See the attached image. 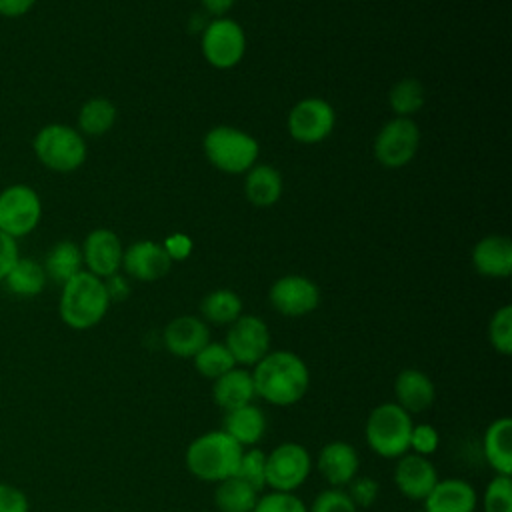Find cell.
Segmentation results:
<instances>
[{
  "label": "cell",
  "mask_w": 512,
  "mask_h": 512,
  "mask_svg": "<svg viewBox=\"0 0 512 512\" xmlns=\"http://www.w3.org/2000/svg\"><path fill=\"white\" fill-rule=\"evenodd\" d=\"M206 158L226 174L248 172L258 158V142L244 130L216 126L204 136Z\"/></svg>",
  "instance_id": "8992f818"
},
{
  "label": "cell",
  "mask_w": 512,
  "mask_h": 512,
  "mask_svg": "<svg viewBox=\"0 0 512 512\" xmlns=\"http://www.w3.org/2000/svg\"><path fill=\"white\" fill-rule=\"evenodd\" d=\"M200 2H202V8L206 12L214 14L216 18H220V16H224L234 6L236 0H200Z\"/></svg>",
  "instance_id": "f6af8a7d"
},
{
  "label": "cell",
  "mask_w": 512,
  "mask_h": 512,
  "mask_svg": "<svg viewBox=\"0 0 512 512\" xmlns=\"http://www.w3.org/2000/svg\"><path fill=\"white\" fill-rule=\"evenodd\" d=\"M438 446H440V434H438L436 426H432L428 422H418L412 426L408 452L428 458L438 450Z\"/></svg>",
  "instance_id": "74e56055"
},
{
  "label": "cell",
  "mask_w": 512,
  "mask_h": 512,
  "mask_svg": "<svg viewBox=\"0 0 512 512\" xmlns=\"http://www.w3.org/2000/svg\"><path fill=\"white\" fill-rule=\"evenodd\" d=\"M344 490L360 510V508H370L378 500L380 484L372 476H356L354 480H350V484Z\"/></svg>",
  "instance_id": "f35d334b"
},
{
  "label": "cell",
  "mask_w": 512,
  "mask_h": 512,
  "mask_svg": "<svg viewBox=\"0 0 512 512\" xmlns=\"http://www.w3.org/2000/svg\"><path fill=\"white\" fill-rule=\"evenodd\" d=\"M266 414L260 406L246 404L240 406L236 410L224 412V420H222V430L236 440L242 448H252L258 446L262 442V438L266 436Z\"/></svg>",
  "instance_id": "7402d4cb"
},
{
  "label": "cell",
  "mask_w": 512,
  "mask_h": 512,
  "mask_svg": "<svg viewBox=\"0 0 512 512\" xmlns=\"http://www.w3.org/2000/svg\"><path fill=\"white\" fill-rule=\"evenodd\" d=\"M388 100L396 116L410 118V114L418 112L424 106V86L416 78H404L390 88Z\"/></svg>",
  "instance_id": "1f68e13d"
},
{
  "label": "cell",
  "mask_w": 512,
  "mask_h": 512,
  "mask_svg": "<svg viewBox=\"0 0 512 512\" xmlns=\"http://www.w3.org/2000/svg\"><path fill=\"white\" fill-rule=\"evenodd\" d=\"M336 122L334 108L322 98H304L288 114V132L296 142L316 144L330 136Z\"/></svg>",
  "instance_id": "7c38bea8"
},
{
  "label": "cell",
  "mask_w": 512,
  "mask_h": 512,
  "mask_svg": "<svg viewBox=\"0 0 512 512\" xmlns=\"http://www.w3.org/2000/svg\"><path fill=\"white\" fill-rule=\"evenodd\" d=\"M162 248L166 250L170 260H186L192 254V240L186 234L178 232V234L168 236L162 242Z\"/></svg>",
  "instance_id": "b9f144b4"
},
{
  "label": "cell",
  "mask_w": 512,
  "mask_h": 512,
  "mask_svg": "<svg viewBox=\"0 0 512 512\" xmlns=\"http://www.w3.org/2000/svg\"><path fill=\"white\" fill-rule=\"evenodd\" d=\"M18 256H20L18 240L10 238L8 234H4L0 230V282L6 278V274L10 272L14 262L18 260Z\"/></svg>",
  "instance_id": "60d3db41"
},
{
  "label": "cell",
  "mask_w": 512,
  "mask_h": 512,
  "mask_svg": "<svg viewBox=\"0 0 512 512\" xmlns=\"http://www.w3.org/2000/svg\"><path fill=\"white\" fill-rule=\"evenodd\" d=\"M36 0H0V16L20 18L34 8Z\"/></svg>",
  "instance_id": "ee69618b"
},
{
  "label": "cell",
  "mask_w": 512,
  "mask_h": 512,
  "mask_svg": "<svg viewBox=\"0 0 512 512\" xmlns=\"http://www.w3.org/2000/svg\"><path fill=\"white\" fill-rule=\"evenodd\" d=\"M484 512H512V480L504 474H494L482 492Z\"/></svg>",
  "instance_id": "e575fe53"
},
{
  "label": "cell",
  "mask_w": 512,
  "mask_h": 512,
  "mask_svg": "<svg viewBox=\"0 0 512 512\" xmlns=\"http://www.w3.org/2000/svg\"><path fill=\"white\" fill-rule=\"evenodd\" d=\"M260 492L240 476L220 480L214 488V506L218 512H252Z\"/></svg>",
  "instance_id": "83f0119b"
},
{
  "label": "cell",
  "mask_w": 512,
  "mask_h": 512,
  "mask_svg": "<svg viewBox=\"0 0 512 512\" xmlns=\"http://www.w3.org/2000/svg\"><path fill=\"white\" fill-rule=\"evenodd\" d=\"M488 342L498 354L502 356L512 354V306L510 304L500 306L492 314L488 322Z\"/></svg>",
  "instance_id": "d6a6232c"
},
{
  "label": "cell",
  "mask_w": 512,
  "mask_h": 512,
  "mask_svg": "<svg viewBox=\"0 0 512 512\" xmlns=\"http://www.w3.org/2000/svg\"><path fill=\"white\" fill-rule=\"evenodd\" d=\"M412 426H414L412 414L400 408L394 400L382 402L374 406L372 412L368 414L366 426H364V438L368 448L376 456L396 460L408 452Z\"/></svg>",
  "instance_id": "277c9868"
},
{
  "label": "cell",
  "mask_w": 512,
  "mask_h": 512,
  "mask_svg": "<svg viewBox=\"0 0 512 512\" xmlns=\"http://www.w3.org/2000/svg\"><path fill=\"white\" fill-rule=\"evenodd\" d=\"M438 478L440 476L436 466L426 456L406 452L404 456L396 458V466L392 472L394 486L404 498L412 502H422L430 494Z\"/></svg>",
  "instance_id": "5bb4252c"
},
{
  "label": "cell",
  "mask_w": 512,
  "mask_h": 512,
  "mask_svg": "<svg viewBox=\"0 0 512 512\" xmlns=\"http://www.w3.org/2000/svg\"><path fill=\"white\" fill-rule=\"evenodd\" d=\"M250 374L256 398L278 408L298 404L310 388V368L292 350H270Z\"/></svg>",
  "instance_id": "6da1fadb"
},
{
  "label": "cell",
  "mask_w": 512,
  "mask_h": 512,
  "mask_svg": "<svg viewBox=\"0 0 512 512\" xmlns=\"http://www.w3.org/2000/svg\"><path fill=\"white\" fill-rule=\"evenodd\" d=\"M246 50V36L242 26L226 16L214 18L202 32V54L214 68L236 66Z\"/></svg>",
  "instance_id": "30bf717a"
},
{
  "label": "cell",
  "mask_w": 512,
  "mask_h": 512,
  "mask_svg": "<svg viewBox=\"0 0 512 512\" xmlns=\"http://www.w3.org/2000/svg\"><path fill=\"white\" fill-rule=\"evenodd\" d=\"M82 250V262L86 264V270L98 278H108L116 274L122 268V256L124 248L116 232L108 228H96L80 246Z\"/></svg>",
  "instance_id": "9a60e30c"
},
{
  "label": "cell",
  "mask_w": 512,
  "mask_h": 512,
  "mask_svg": "<svg viewBox=\"0 0 512 512\" xmlns=\"http://www.w3.org/2000/svg\"><path fill=\"white\" fill-rule=\"evenodd\" d=\"M394 402L408 414L428 410L436 400L434 380L420 368H404L394 378Z\"/></svg>",
  "instance_id": "d6986e66"
},
{
  "label": "cell",
  "mask_w": 512,
  "mask_h": 512,
  "mask_svg": "<svg viewBox=\"0 0 512 512\" xmlns=\"http://www.w3.org/2000/svg\"><path fill=\"white\" fill-rule=\"evenodd\" d=\"M270 328L254 314H240L226 332L224 344L230 350L236 366L252 368L270 352Z\"/></svg>",
  "instance_id": "9c48e42d"
},
{
  "label": "cell",
  "mask_w": 512,
  "mask_h": 512,
  "mask_svg": "<svg viewBox=\"0 0 512 512\" xmlns=\"http://www.w3.org/2000/svg\"><path fill=\"white\" fill-rule=\"evenodd\" d=\"M244 192L254 206H272L282 194V176L274 166L254 164L246 174Z\"/></svg>",
  "instance_id": "d4e9b609"
},
{
  "label": "cell",
  "mask_w": 512,
  "mask_h": 512,
  "mask_svg": "<svg viewBox=\"0 0 512 512\" xmlns=\"http://www.w3.org/2000/svg\"><path fill=\"white\" fill-rule=\"evenodd\" d=\"M0 512H30L28 496L6 482H0Z\"/></svg>",
  "instance_id": "ab89813d"
},
{
  "label": "cell",
  "mask_w": 512,
  "mask_h": 512,
  "mask_svg": "<svg viewBox=\"0 0 512 512\" xmlns=\"http://www.w3.org/2000/svg\"><path fill=\"white\" fill-rule=\"evenodd\" d=\"M212 400L222 412L236 410L256 400L252 374L248 368L234 366L212 382Z\"/></svg>",
  "instance_id": "44dd1931"
},
{
  "label": "cell",
  "mask_w": 512,
  "mask_h": 512,
  "mask_svg": "<svg viewBox=\"0 0 512 512\" xmlns=\"http://www.w3.org/2000/svg\"><path fill=\"white\" fill-rule=\"evenodd\" d=\"M32 150L42 166L60 174L78 170L88 152L84 136L76 128L60 122L42 126L32 140Z\"/></svg>",
  "instance_id": "5b68a950"
},
{
  "label": "cell",
  "mask_w": 512,
  "mask_h": 512,
  "mask_svg": "<svg viewBox=\"0 0 512 512\" xmlns=\"http://www.w3.org/2000/svg\"><path fill=\"white\" fill-rule=\"evenodd\" d=\"M308 512H360V510L350 500L344 488L328 486L314 496L312 504L308 506Z\"/></svg>",
  "instance_id": "8d00e7d4"
},
{
  "label": "cell",
  "mask_w": 512,
  "mask_h": 512,
  "mask_svg": "<svg viewBox=\"0 0 512 512\" xmlns=\"http://www.w3.org/2000/svg\"><path fill=\"white\" fill-rule=\"evenodd\" d=\"M192 362H194L196 372L202 378L212 380V382L236 366V362H234L230 350L226 348V344L224 342H212V340L194 354Z\"/></svg>",
  "instance_id": "4dcf8cb0"
},
{
  "label": "cell",
  "mask_w": 512,
  "mask_h": 512,
  "mask_svg": "<svg viewBox=\"0 0 512 512\" xmlns=\"http://www.w3.org/2000/svg\"><path fill=\"white\" fill-rule=\"evenodd\" d=\"M242 446L232 440L222 428L196 436L184 452L186 470L202 480L218 484L236 474L242 456Z\"/></svg>",
  "instance_id": "3957f363"
},
{
  "label": "cell",
  "mask_w": 512,
  "mask_h": 512,
  "mask_svg": "<svg viewBox=\"0 0 512 512\" xmlns=\"http://www.w3.org/2000/svg\"><path fill=\"white\" fill-rule=\"evenodd\" d=\"M316 470L332 488H346L358 476V450L346 440L326 442L316 456Z\"/></svg>",
  "instance_id": "2e32d148"
},
{
  "label": "cell",
  "mask_w": 512,
  "mask_h": 512,
  "mask_svg": "<svg viewBox=\"0 0 512 512\" xmlns=\"http://www.w3.org/2000/svg\"><path fill=\"white\" fill-rule=\"evenodd\" d=\"M476 272L490 278H506L512 272V242L504 236H486L472 250Z\"/></svg>",
  "instance_id": "cb8c5ba5"
},
{
  "label": "cell",
  "mask_w": 512,
  "mask_h": 512,
  "mask_svg": "<svg viewBox=\"0 0 512 512\" xmlns=\"http://www.w3.org/2000/svg\"><path fill=\"white\" fill-rule=\"evenodd\" d=\"M42 218V200L28 184H10L0 192V230L18 240L28 236Z\"/></svg>",
  "instance_id": "ba28073f"
},
{
  "label": "cell",
  "mask_w": 512,
  "mask_h": 512,
  "mask_svg": "<svg viewBox=\"0 0 512 512\" xmlns=\"http://www.w3.org/2000/svg\"><path fill=\"white\" fill-rule=\"evenodd\" d=\"M116 122V106L112 100L96 96L82 104L78 112V132L84 136H102Z\"/></svg>",
  "instance_id": "f546056e"
},
{
  "label": "cell",
  "mask_w": 512,
  "mask_h": 512,
  "mask_svg": "<svg viewBox=\"0 0 512 512\" xmlns=\"http://www.w3.org/2000/svg\"><path fill=\"white\" fill-rule=\"evenodd\" d=\"M104 286H106L110 302H120V300L128 298V294H130V286H128L126 278L118 276V272L108 276V278H104Z\"/></svg>",
  "instance_id": "7bdbcfd3"
},
{
  "label": "cell",
  "mask_w": 512,
  "mask_h": 512,
  "mask_svg": "<svg viewBox=\"0 0 512 512\" xmlns=\"http://www.w3.org/2000/svg\"><path fill=\"white\" fill-rule=\"evenodd\" d=\"M422 504L424 512H476L478 492L464 478H438Z\"/></svg>",
  "instance_id": "ffe728a7"
},
{
  "label": "cell",
  "mask_w": 512,
  "mask_h": 512,
  "mask_svg": "<svg viewBox=\"0 0 512 512\" xmlns=\"http://www.w3.org/2000/svg\"><path fill=\"white\" fill-rule=\"evenodd\" d=\"M272 308L288 318H300L314 312L320 304L318 286L300 274H288L278 278L268 292Z\"/></svg>",
  "instance_id": "4fadbf2b"
},
{
  "label": "cell",
  "mask_w": 512,
  "mask_h": 512,
  "mask_svg": "<svg viewBox=\"0 0 512 512\" xmlns=\"http://www.w3.org/2000/svg\"><path fill=\"white\" fill-rule=\"evenodd\" d=\"M110 304L104 280L88 270H80L62 284L58 314L68 328L88 330L102 322Z\"/></svg>",
  "instance_id": "7a4b0ae2"
},
{
  "label": "cell",
  "mask_w": 512,
  "mask_h": 512,
  "mask_svg": "<svg viewBox=\"0 0 512 512\" xmlns=\"http://www.w3.org/2000/svg\"><path fill=\"white\" fill-rule=\"evenodd\" d=\"M252 512H308V506L294 492H266L260 494Z\"/></svg>",
  "instance_id": "d590c367"
},
{
  "label": "cell",
  "mask_w": 512,
  "mask_h": 512,
  "mask_svg": "<svg viewBox=\"0 0 512 512\" xmlns=\"http://www.w3.org/2000/svg\"><path fill=\"white\" fill-rule=\"evenodd\" d=\"M82 250L76 242L72 240H60L56 242L44 262H42V268L46 272V278L56 282V284H64L68 282L72 276H76L80 270H82Z\"/></svg>",
  "instance_id": "4316f807"
},
{
  "label": "cell",
  "mask_w": 512,
  "mask_h": 512,
  "mask_svg": "<svg viewBox=\"0 0 512 512\" xmlns=\"http://www.w3.org/2000/svg\"><path fill=\"white\" fill-rule=\"evenodd\" d=\"M200 314L206 324L230 326L242 314V298L230 288L212 290L202 298Z\"/></svg>",
  "instance_id": "f1b7e54d"
},
{
  "label": "cell",
  "mask_w": 512,
  "mask_h": 512,
  "mask_svg": "<svg viewBox=\"0 0 512 512\" xmlns=\"http://www.w3.org/2000/svg\"><path fill=\"white\" fill-rule=\"evenodd\" d=\"M236 476L246 480L258 492H262L266 488V452L260 450L258 446L244 448L238 462Z\"/></svg>",
  "instance_id": "836d02e7"
},
{
  "label": "cell",
  "mask_w": 512,
  "mask_h": 512,
  "mask_svg": "<svg viewBox=\"0 0 512 512\" xmlns=\"http://www.w3.org/2000/svg\"><path fill=\"white\" fill-rule=\"evenodd\" d=\"M420 130L414 120L396 116L386 122L374 140V156L384 168L406 166L418 150Z\"/></svg>",
  "instance_id": "8fae6325"
},
{
  "label": "cell",
  "mask_w": 512,
  "mask_h": 512,
  "mask_svg": "<svg viewBox=\"0 0 512 512\" xmlns=\"http://www.w3.org/2000/svg\"><path fill=\"white\" fill-rule=\"evenodd\" d=\"M170 266L172 260L168 258L162 244L152 240H140L130 244L122 256V268L126 270V274L142 282H154L164 278Z\"/></svg>",
  "instance_id": "ac0fdd59"
},
{
  "label": "cell",
  "mask_w": 512,
  "mask_h": 512,
  "mask_svg": "<svg viewBox=\"0 0 512 512\" xmlns=\"http://www.w3.org/2000/svg\"><path fill=\"white\" fill-rule=\"evenodd\" d=\"M482 454L494 474H512V420L508 416H500L486 426Z\"/></svg>",
  "instance_id": "603a6c76"
},
{
  "label": "cell",
  "mask_w": 512,
  "mask_h": 512,
  "mask_svg": "<svg viewBox=\"0 0 512 512\" xmlns=\"http://www.w3.org/2000/svg\"><path fill=\"white\" fill-rule=\"evenodd\" d=\"M164 348L176 358H194V354L210 342L208 324L192 314L172 318L162 332Z\"/></svg>",
  "instance_id": "e0dca14e"
},
{
  "label": "cell",
  "mask_w": 512,
  "mask_h": 512,
  "mask_svg": "<svg viewBox=\"0 0 512 512\" xmlns=\"http://www.w3.org/2000/svg\"><path fill=\"white\" fill-rule=\"evenodd\" d=\"M312 456L300 442H280L266 454V488L296 492L312 472Z\"/></svg>",
  "instance_id": "52a82bcc"
},
{
  "label": "cell",
  "mask_w": 512,
  "mask_h": 512,
  "mask_svg": "<svg viewBox=\"0 0 512 512\" xmlns=\"http://www.w3.org/2000/svg\"><path fill=\"white\" fill-rule=\"evenodd\" d=\"M46 282H48V278H46V272H44L42 264L34 258H28V256H24V258L18 256V260L14 262V266L10 268L6 278L2 280L6 290L20 296V298L38 296L44 290Z\"/></svg>",
  "instance_id": "484cf974"
}]
</instances>
